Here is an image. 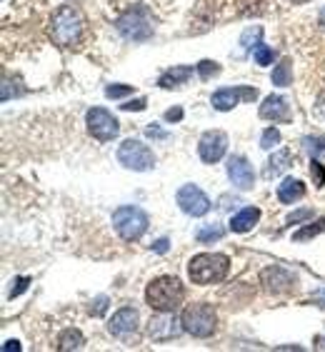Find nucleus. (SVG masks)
Returning <instances> with one entry per match:
<instances>
[{
  "instance_id": "7c9ffc66",
  "label": "nucleus",
  "mask_w": 325,
  "mask_h": 352,
  "mask_svg": "<svg viewBox=\"0 0 325 352\" xmlns=\"http://www.w3.org/2000/svg\"><path fill=\"white\" fill-rule=\"evenodd\" d=\"M131 93H133L131 85H108V88H105V95L113 97V100H118V97L131 95Z\"/></svg>"
},
{
  "instance_id": "9d476101",
  "label": "nucleus",
  "mask_w": 325,
  "mask_h": 352,
  "mask_svg": "<svg viewBox=\"0 0 325 352\" xmlns=\"http://www.w3.org/2000/svg\"><path fill=\"white\" fill-rule=\"evenodd\" d=\"M175 202L178 207L183 210L186 215L190 218H203V215L210 210V200H208V195L203 193L198 185H183L175 195Z\"/></svg>"
},
{
  "instance_id": "4468645a",
  "label": "nucleus",
  "mask_w": 325,
  "mask_h": 352,
  "mask_svg": "<svg viewBox=\"0 0 325 352\" xmlns=\"http://www.w3.org/2000/svg\"><path fill=\"white\" fill-rule=\"evenodd\" d=\"M260 117L273 120V123H285V120H291V105L280 95H268L260 105Z\"/></svg>"
},
{
  "instance_id": "0eeeda50",
  "label": "nucleus",
  "mask_w": 325,
  "mask_h": 352,
  "mask_svg": "<svg viewBox=\"0 0 325 352\" xmlns=\"http://www.w3.org/2000/svg\"><path fill=\"white\" fill-rule=\"evenodd\" d=\"M118 163L123 167H128V170L146 173V170H153V165H155V155H153V150L146 143L131 138L118 148Z\"/></svg>"
},
{
  "instance_id": "79ce46f5",
  "label": "nucleus",
  "mask_w": 325,
  "mask_h": 352,
  "mask_svg": "<svg viewBox=\"0 0 325 352\" xmlns=\"http://www.w3.org/2000/svg\"><path fill=\"white\" fill-rule=\"evenodd\" d=\"M315 350H325V335L315 340Z\"/></svg>"
},
{
  "instance_id": "f03ea898",
  "label": "nucleus",
  "mask_w": 325,
  "mask_h": 352,
  "mask_svg": "<svg viewBox=\"0 0 325 352\" xmlns=\"http://www.w3.org/2000/svg\"><path fill=\"white\" fill-rule=\"evenodd\" d=\"M83 30H85L83 15L78 13L73 5H63L53 15V21H50V38L60 48H73L83 38Z\"/></svg>"
},
{
  "instance_id": "aec40b11",
  "label": "nucleus",
  "mask_w": 325,
  "mask_h": 352,
  "mask_svg": "<svg viewBox=\"0 0 325 352\" xmlns=\"http://www.w3.org/2000/svg\"><path fill=\"white\" fill-rule=\"evenodd\" d=\"M291 158H293V152L291 150H278L270 155V160L265 163L263 167V175L265 178H278L280 173H285L288 170V165H291Z\"/></svg>"
},
{
  "instance_id": "2eb2a0df",
  "label": "nucleus",
  "mask_w": 325,
  "mask_h": 352,
  "mask_svg": "<svg viewBox=\"0 0 325 352\" xmlns=\"http://www.w3.org/2000/svg\"><path fill=\"white\" fill-rule=\"evenodd\" d=\"M135 327H138V312L133 310V307L118 310L111 318V322H108V330H111V335H115V338L131 335V332H135Z\"/></svg>"
},
{
  "instance_id": "bb28decb",
  "label": "nucleus",
  "mask_w": 325,
  "mask_h": 352,
  "mask_svg": "<svg viewBox=\"0 0 325 352\" xmlns=\"http://www.w3.org/2000/svg\"><path fill=\"white\" fill-rule=\"evenodd\" d=\"M280 145V130L278 128H268V130L263 132V138H260V148L263 150H273V148Z\"/></svg>"
},
{
  "instance_id": "c756f323",
  "label": "nucleus",
  "mask_w": 325,
  "mask_h": 352,
  "mask_svg": "<svg viewBox=\"0 0 325 352\" xmlns=\"http://www.w3.org/2000/svg\"><path fill=\"white\" fill-rule=\"evenodd\" d=\"M311 175H313V185L315 187H323L325 185V167L318 158L311 160Z\"/></svg>"
},
{
  "instance_id": "412c9836",
  "label": "nucleus",
  "mask_w": 325,
  "mask_h": 352,
  "mask_svg": "<svg viewBox=\"0 0 325 352\" xmlns=\"http://www.w3.org/2000/svg\"><path fill=\"white\" fill-rule=\"evenodd\" d=\"M85 345V338H83V332L80 330H65L58 338V350H63V352H68V350H80V347Z\"/></svg>"
},
{
  "instance_id": "1a4fd4ad",
  "label": "nucleus",
  "mask_w": 325,
  "mask_h": 352,
  "mask_svg": "<svg viewBox=\"0 0 325 352\" xmlns=\"http://www.w3.org/2000/svg\"><path fill=\"white\" fill-rule=\"evenodd\" d=\"M258 97V90L250 88V85H236V88H221L215 90L213 97H210V103H213L215 110H233L236 105L240 103H250V100H256Z\"/></svg>"
},
{
  "instance_id": "c03bdc74",
  "label": "nucleus",
  "mask_w": 325,
  "mask_h": 352,
  "mask_svg": "<svg viewBox=\"0 0 325 352\" xmlns=\"http://www.w3.org/2000/svg\"><path fill=\"white\" fill-rule=\"evenodd\" d=\"M293 3H295V5H303V3H308V0H293Z\"/></svg>"
},
{
  "instance_id": "9b49d317",
  "label": "nucleus",
  "mask_w": 325,
  "mask_h": 352,
  "mask_svg": "<svg viewBox=\"0 0 325 352\" xmlns=\"http://www.w3.org/2000/svg\"><path fill=\"white\" fill-rule=\"evenodd\" d=\"M228 152V135L221 130H208L198 140V155L203 163L213 165L218 160H223V155Z\"/></svg>"
},
{
  "instance_id": "72a5a7b5",
  "label": "nucleus",
  "mask_w": 325,
  "mask_h": 352,
  "mask_svg": "<svg viewBox=\"0 0 325 352\" xmlns=\"http://www.w3.org/2000/svg\"><path fill=\"white\" fill-rule=\"evenodd\" d=\"M146 97H138V100H131V103H125V105H120V108H123V110H146Z\"/></svg>"
},
{
  "instance_id": "f704fd0d",
  "label": "nucleus",
  "mask_w": 325,
  "mask_h": 352,
  "mask_svg": "<svg viewBox=\"0 0 325 352\" xmlns=\"http://www.w3.org/2000/svg\"><path fill=\"white\" fill-rule=\"evenodd\" d=\"M311 303H315V305L320 307V310H325V288H320V290L313 292Z\"/></svg>"
},
{
  "instance_id": "c85d7f7f",
  "label": "nucleus",
  "mask_w": 325,
  "mask_h": 352,
  "mask_svg": "<svg viewBox=\"0 0 325 352\" xmlns=\"http://www.w3.org/2000/svg\"><path fill=\"white\" fill-rule=\"evenodd\" d=\"M195 70L201 73L203 80H208L210 75H218V73H221V65H218L215 60H201L198 65H195Z\"/></svg>"
},
{
  "instance_id": "e433bc0d",
  "label": "nucleus",
  "mask_w": 325,
  "mask_h": 352,
  "mask_svg": "<svg viewBox=\"0 0 325 352\" xmlns=\"http://www.w3.org/2000/svg\"><path fill=\"white\" fill-rule=\"evenodd\" d=\"M180 117H183V110H180V108H173V110L166 113V120H168V123H178Z\"/></svg>"
},
{
  "instance_id": "ddd939ff",
  "label": "nucleus",
  "mask_w": 325,
  "mask_h": 352,
  "mask_svg": "<svg viewBox=\"0 0 325 352\" xmlns=\"http://www.w3.org/2000/svg\"><path fill=\"white\" fill-rule=\"evenodd\" d=\"M225 170H228L230 183H233L238 190H250V187L256 185V173H253L250 163L243 158V155H233V158L228 160Z\"/></svg>"
},
{
  "instance_id": "6ab92c4d",
  "label": "nucleus",
  "mask_w": 325,
  "mask_h": 352,
  "mask_svg": "<svg viewBox=\"0 0 325 352\" xmlns=\"http://www.w3.org/2000/svg\"><path fill=\"white\" fill-rule=\"evenodd\" d=\"M260 220V210L258 207H245L240 213L233 215V220H230V230L233 233H248V230L256 228V222Z\"/></svg>"
},
{
  "instance_id": "c9c22d12",
  "label": "nucleus",
  "mask_w": 325,
  "mask_h": 352,
  "mask_svg": "<svg viewBox=\"0 0 325 352\" xmlns=\"http://www.w3.org/2000/svg\"><path fill=\"white\" fill-rule=\"evenodd\" d=\"M105 305H108V297H98V300H96V307L90 305V312H93V315H103V312H105Z\"/></svg>"
},
{
  "instance_id": "cd10ccee",
  "label": "nucleus",
  "mask_w": 325,
  "mask_h": 352,
  "mask_svg": "<svg viewBox=\"0 0 325 352\" xmlns=\"http://www.w3.org/2000/svg\"><path fill=\"white\" fill-rule=\"evenodd\" d=\"M253 58H256L258 65H270L273 62V58H276V53H273V48H268V45H258L256 50H253Z\"/></svg>"
},
{
  "instance_id": "7ed1b4c3",
  "label": "nucleus",
  "mask_w": 325,
  "mask_h": 352,
  "mask_svg": "<svg viewBox=\"0 0 325 352\" xmlns=\"http://www.w3.org/2000/svg\"><path fill=\"white\" fill-rule=\"evenodd\" d=\"M230 260L228 255H221V253H203V255H195L190 263H188V275L195 285H210V283H221L223 277L228 275Z\"/></svg>"
},
{
  "instance_id": "20e7f679",
  "label": "nucleus",
  "mask_w": 325,
  "mask_h": 352,
  "mask_svg": "<svg viewBox=\"0 0 325 352\" xmlns=\"http://www.w3.org/2000/svg\"><path fill=\"white\" fill-rule=\"evenodd\" d=\"M148 225H150L148 215L135 205H120L118 210L113 213V228H115V233H118L125 242L140 240V237L146 235Z\"/></svg>"
},
{
  "instance_id": "a211bd4d",
  "label": "nucleus",
  "mask_w": 325,
  "mask_h": 352,
  "mask_svg": "<svg viewBox=\"0 0 325 352\" xmlns=\"http://www.w3.org/2000/svg\"><path fill=\"white\" fill-rule=\"evenodd\" d=\"M305 198V185L295 178H285L280 185H278V200L283 205H293V202L303 200Z\"/></svg>"
},
{
  "instance_id": "f3484780",
  "label": "nucleus",
  "mask_w": 325,
  "mask_h": 352,
  "mask_svg": "<svg viewBox=\"0 0 325 352\" xmlns=\"http://www.w3.org/2000/svg\"><path fill=\"white\" fill-rule=\"evenodd\" d=\"M193 70L190 65H175V68L166 70L163 75L158 78V85L163 90H173V88H180V85H186L190 78H193Z\"/></svg>"
},
{
  "instance_id": "a19ab883",
  "label": "nucleus",
  "mask_w": 325,
  "mask_h": 352,
  "mask_svg": "<svg viewBox=\"0 0 325 352\" xmlns=\"http://www.w3.org/2000/svg\"><path fill=\"white\" fill-rule=\"evenodd\" d=\"M315 110H318V115H323V117H325V95L318 100V108H315Z\"/></svg>"
},
{
  "instance_id": "f257e3e1",
  "label": "nucleus",
  "mask_w": 325,
  "mask_h": 352,
  "mask_svg": "<svg viewBox=\"0 0 325 352\" xmlns=\"http://www.w3.org/2000/svg\"><path fill=\"white\" fill-rule=\"evenodd\" d=\"M183 297H186V290H183L178 277L173 275L155 277L146 288V303L155 312H173L183 303Z\"/></svg>"
},
{
  "instance_id": "2f4dec72",
  "label": "nucleus",
  "mask_w": 325,
  "mask_h": 352,
  "mask_svg": "<svg viewBox=\"0 0 325 352\" xmlns=\"http://www.w3.org/2000/svg\"><path fill=\"white\" fill-rule=\"evenodd\" d=\"M313 218V210L311 207H303V210H295V213L288 215V225H300V222L311 220Z\"/></svg>"
},
{
  "instance_id": "473e14b6",
  "label": "nucleus",
  "mask_w": 325,
  "mask_h": 352,
  "mask_svg": "<svg viewBox=\"0 0 325 352\" xmlns=\"http://www.w3.org/2000/svg\"><path fill=\"white\" fill-rule=\"evenodd\" d=\"M28 283H30V277H18V280H15V288L10 290V297H18L21 292H25Z\"/></svg>"
},
{
  "instance_id": "37998d69",
  "label": "nucleus",
  "mask_w": 325,
  "mask_h": 352,
  "mask_svg": "<svg viewBox=\"0 0 325 352\" xmlns=\"http://www.w3.org/2000/svg\"><path fill=\"white\" fill-rule=\"evenodd\" d=\"M320 25H323V28H325V8H323V10H320Z\"/></svg>"
},
{
  "instance_id": "f8f14e48",
  "label": "nucleus",
  "mask_w": 325,
  "mask_h": 352,
  "mask_svg": "<svg viewBox=\"0 0 325 352\" xmlns=\"http://www.w3.org/2000/svg\"><path fill=\"white\" fill-rule=\"evenodd\" d=\"M295 275L293 272H288L285 268H265L263 272H260V285H263L265 290L273 292V295H280V292H288L295 288Z\"/></svg>"
},
{
  "instance_id": "5701e85b",
  "label": "nucleus",
  "mask_w": 325,
  "mask_h": 352,
  "mask_svg": "<svg viewBox=\"0 0 325 352\" xmlns=\"http://www.w3.org/2000/svg\"><path fill=\"white\" fill-rule=\"evenodd\" d=\"M223 235H225V230H223L221 225L210 222V225H203L195 237H198V242H215V240H221Z\"/></svg>"
},
{
  "instance_id": "6e6552de",
  "label": "nucleus",
  "mask_w": 325,
  "mask_h": 352,
  "mask_svg": "<svg viewBox=\"0 0 325 352\" xmlns=\"http://www.w3.org/2000/svg\"><path fill=\"white\" fill-rule=\"evenodd\" d=\"M85 125H88L90 135L100 143H111L120 135V123L105 108H90L85 115Z\"/></svg>"
},
{
  "instance_id": "393cba45",
  "label": "nucleus",
  "mask_w": 325,
  "mask_h": 352,
  "mask_svg": "<svg viewBox=\"0 0 325 352\" xmlns=\"http://www.w3.org/2000/svg\"><path fill=\"white\" fill-rule=\"evenodd\" d=\"M303 148L311 152V158H325V135H313V138H305Z\"/></svg>"
},
{
  "instance_id": "58836bf2",
  "label": "nucleus",
  "mask_w": 325,
  "mask_h": 352,
  "mask_svg": "<svg viewBox=\"0 0 325 352\" xmlns=\"http://www.w3.org/2000/svg\"><path fill=\"white\" fill-rule=\"evenodd\" d=\"M148 138H166V132L158 128H148Z\"/></svg>"
},
{
  "instance_id": "4be33fe9",
  "label": "nucleus",
  "mask_w": 325,
  "mask_h": 352,
  "mask_svg": "<svg viewBox=\"0 0 325 352\" xmlns=\"http://www.w3.org/2000/svg\"><path fill=\"white\" fill-rule=\"evenodd\" d=\"M293 83V65L291 60H280L273 70V85L278 88H288Z\"/></svg>"
},
{
  "instance_id": "423d86ee",
  "label": "nucleus",
  "mask_w": 325,
  "mask_h": 352,
  "mask_svg": "<svg viewBox=\"0 0 325 352\" xmlns=\"http://www.w3.org/2000/svg\"><path fill=\"white\" fill-rule=\"evenodd\" d=\"M115 28L123 38L128 40H148L153 35V21H150V13H148L146 8H131V10H125L123 15L118 18L115 23Z\"/></svg>"
},
{
  "instance_id": "ea45409f",
  "label": "nucleus",
  "mask_w": 325,
  "mask_h": 352,
  "mask_svg": "<svg viewBox=\"0 0 325 352\" xmlns=\"http://www.w3.org/2000/svg\"><path fill=\"white\" fill-rule=\"evenodd\" d=\"M8 350H21V345H18L15 340H8L5 345H3V352H8Z\"/></svg>"
},
{
  "instance_id": "b1692460",
  "label": "nucleus",
  "mask_w": 325,
  "mask_h": 352,
  "mask_svg": "<svg viewBox=\"0 0 325 352\" xmlns=\"http://www.w3.org/2000/svg\"><path fill=\"white\" fill-rule=\"evenodd\" d=\"M325 233V218H320L318 222H311V225H305L303 230H298L295 235H293V240L295 242H303L308 240V237H315V235Z\"/></svg>"
},
{
  "instance_id": "dca6fc26",
  "label": "nucleus",
  "mask_w": 325,
  "mask_h": 352,
  "mask_svg": "<svg viewBox=\"0 0 325 352\" xmlns=\"http://www.w3.org/2000/svg\"><path fill=\"white\" fill-rule=\"evenodd\" d=\"M175 318L173 312H160V318H153L150 320V338L155 340H168V338H175L183 327H175Z\"/></svg>"
},
{
  "instance_id": "39448f33",
  "label": "nucleus",
  "mask_w": 325,
  "mask_h": 352,
  "mask_svg": "<svg viewBox=\"0 0 325 352\" xmlns=\"http://www.w3.org/2000/svg\"><path fill=\"white\" fill-rule=\"evenodd\" d=\"M215 310L208 303H198V305H188L183 315H180V327L183 332L193 335V338H210L215 332Z\"/></svg>"
},
{
  "instance_id": "4c0bfd02",
  "label": "nucleus",
  "mask_w": 325,
  "mask_h": 352,
  "mask_svg": "<svg viewBox=\"0 0 325 352\" xmlns=\"http://www.w3.org/2000/svg\"><path fill=\"white\" fill-rule=\"evenodd\" d=\"M153 250H155V253H166V250H168V237H160V240L153 245Z\"/></svg>"
},
{
  "instance_id": "a878e982",
  "label": "nucleus",
  "mask_w": 325,
  "mask_h": 352,
  "mask_svg": "<svg viewBox=\"0 0 325 352\" xmlns=\"http://www.w3.org/2000/svg\"><path fill=\"white\" fill-rule=\"evenodd\" d=\"M260 35H263V28L256 25V28H248L245 33L240 35V45L245 50H256L260 45Z\"/></svg>"
}]
</instances>
